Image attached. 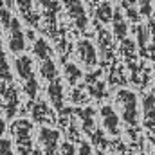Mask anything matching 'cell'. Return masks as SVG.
Here are the masks:
<instances>
[{"label":"cell","mask_w":155,"mask_h":155,"mask_svg":"<svg viewBox=\"0 0 155 155\" xmlns=\"http://www.w3.org/2000/svg\"><path fill=\"white\" fill-rule=\"evenodd\" d=\"M9 51H13L15 54L16 52H22L25 49V36L22 33V27H20V22L16 18L11 20V25H9Z\"/></svg>","instance_id":"obj_1"},{"label":"cell","mask_w":155,"mask_h":155,"mask_svg":"<svg viewBox=\"0 0 155 155\" xmlns=\"http://www.w3.org/2000/svg\"><path fill=\"white\" fill-rule=\"evenodd\" d=\"M31 130H33V123L27 119H18L13 123V134L16 137V144L18 146H31Z\"/></svg>","instance_id":"obj_2"},{"label":"cell","mask_w":155,"mask_h":155,"mask_svg":"<svg viewBox=\"0 0 155 155\" xmlns=\"http://www.w3.org/2000/svg\"><path fill=\"white\" fill-rule=\"evenodd\" d=\"M65 5H67L71 16L74 18L76 25L79 29H85V25H87V15H85V9H83L81 2L79 0H65Z\"/></svg>","instance_id":"obj_3"},{"label":"cell","mask_w":155,"mask_h":155,"mask_svg":"<svg viewBox=\"0 0 155 155\" xmlns=\"http://www.w3.org/2000/svg\"><path fill=\"white\" fill-rule=\"evenodd\" d=\"M47 94H49V97H51L54 108H56V110H61V108H63V88H61V83H60L56 78L51 81V85H49V88H47Z\"/></svg>","instance_id":"obj_4"},{"label":"cell","mask_w":155,"mask_h":155,"mask_svg":"<svg viewBox=\"0 0 155 155\" xmlns=\"http://www.w3.org/2000/svg\"><path fill=\"white\" fill-rule=\"evenodd\" d=\"M78 54H79L83 63H87V65H94L96 63V51H94L90 41H87V40L79 41L78 43Z\"/></svg>","instance_id":"obj_5"},{"label":"cell","mask_w":155,"mask_h":155,"mask_svg":"<svg viewBox=\"0 0 155 155\" xmlns=\"http://www.w3.org/2000/svg\"><path fill=\"white\" fill-rule=\"evenodd\" d=\"M15 67H16V74L22 78L24 81L29 79V78H33V61H31L29 56H20V58H16Z\"/></svg>","instance_id":"obj_6"},{"label":"cell","mask_w":155,"mask_h":155,"mask_svg":"<svg viewBox=\"0 0 155 155\" xmlns=\"http://www.w3.org/2000/svg\"><path fill=\"white\" fill-rule=\"evenodd\" d=\"M5 97V116L7 119H13L15 112H16V107H18V96H16V88L15 87H9L4 94Z\"/></svg>","instance_id":"obj_7"},{"label":"cell","mask_w":155,"mask_h":155,"mask_svg":"<svg viewBox=\"0 0 155 155\" xmlns=\"http://www.w3.org/2000/svg\"><path fill=\"white\" fill-rule=\"evenodd\" d=\"M58 141H60V132L51 130V128H41L40 130V143L45 146V150L47 148H56Z\"/></svg>","instance_id":"obj_8"},{"label":"cell","mask_w":155,"mask_h":155,"mask_svg":"<svg viewBox=\"0 0 155 155\" xmlns=\"http://www.w3.org/2000/svg\"><path fill=\"white\" fill-rule=\"evenodd\" d=\"M101 116H103V123H105L107 130L110 134H117V116L114 114V110L110 107H103Z\"/></svg>","instance_id":"obj_9"},{"label":"cell","mask_w":155,"mask_h":155,"mask_svg":"<svg viewBox=\"0 0 155 155\" xmlns=\"http://www.w3.org/2000/svg\"><path fill=\"white\" fill-rule=\"evenodd\" d=\"M40 72H41V76L45 78V79H49V81H52V79L56 78V74H58V71H56V65H54V61H52L51 58H45V60H41Z\"/></svg>","instance_id":"obj_10"},{"label":"cell","mask_w":155,"mask_h":155,"mask_svg":"<svg viewBox=\"0 0 155 155\" xmlns=\"http://www.w3.org/2000/svg\"><path fill=\"white\" fill-rule=\"evenodd\" d=\"M0 79H2V81H11V79H13L9 63H7V58H5L4 49H2V41H0Z\"/></svg>","instance_id":"obj_11"},{"label":"cell","mask_w":155,"mask_h":155,"mask_svg":"<svg viewBox=\"0 0 155 155\" xmlns=\"http://www.w3.org/2000/svg\"><path fill=\"white\" fill-rule=\"evenodd\" d=\"M33 51H35V54L38 56L40 60L51 58V47H49V43H47L43 38H38L36 41H35V47H33Z\"/></svg>","instance_id":"obj_12"},{"label":"cell","mask_w":155,"mask_h":155,"mask_svg":"<svg viewBox=\"0 0 155 155\" xmlns=\"http://www.w3.org/2000/svg\"><path fill=\"white\" fill-rule=\"evenodd\" d=\"M65 76H67V79H69L71 83H76L78 79L81 78V71L78 69L76 65L67 63V65H65Z\"/></svg>","instance_id":"obj_13"},{"label":"cell","mask_w":155,"mask_h":155,"mask_svg":"<svg viewBox=\"0 0 155 155\" xmlns=\"http://www.w3.org/2000/svg\"><path fill=\"white\" fill-rule=\"evenodd\" d=\"M24 90H25V94L33 99L35 96H36V92H38V81L35 79V76L29 78V79H25V85H24Z\"/></svg>","instance_id":"obj_14"},{"label":"cell","mask_w":155,"mask_h":155,"mask_svg":"<svg viewBox=\"0 0 155 155\" xmlns=\"http://www.w3.org/2000/svg\"><path fill=\"white\" fill-rule=\"evenodd\" d=\"M97 18L103 20V22H108L110 20V4L108 2H105V4H101L97 7Z\"/></svg>","instance_id":"obj_15"},{"label":"cell","mask_w":155,"mask_h":155,"mask_svg":"<svg viewBox=\"0 0 155 155\" xmlns=\"http://www.w3.org/2000/svg\"><path fill=\"white\" fill-rule=\"evenodd\" d=\"M11 20H13V16H11L9 9H5V7H0V24H2V27H4V29H9V25H11Z\"/></svg>","instance_id":"obj_16"},{"label":"cell","mask_w":155,"mask_h":155,"mask_svg":"<svg viewBox=\"0 0 155 155\" xmlns=\"http://www.w3.org/2000/svg\"><path fill=\"white\" fill-rule=\"evenodd\" d=\"M16 5H18V9H20V13H22L24 16H27V15H31V7H33V0H16Z\"/></svg>","instance_id":"obj_17"},{"label":"cell","mask_w":155,"mask_h":155,"mask_svg":"<svg viewBox=\"0 0 155 155\" xmlns=\"http://www.w3.org/2000/svg\"><path fill=\"white\" fill-rule=\"evenodd\" d=\"M45 114H47V107H45V103H41V101H40L38 105L33 108V117H35L36 121H40V119H43Z\"/></svg>","instance_id":"obj_18"},{"label":"cell","mask_w":155,"mask_h":155,"mask_svg":"<svg viewBox=\"0 0 155 155\" xmlns=\"http://www.w3.org/2000/svg\"><path fill=\"white\" fill-rule=\"evenodd\" d=\"M0 155H15L13 153V144L9 139H2L0 141Z\"/></svg>","instance_id":"obj_19"},{"label":"cell","mask_w":155,"mask_h":155,"mask_svg":"<svg viewBox=\"0 0 155 155\" xmlns=\"http://www.w3.org/2000/svg\"><path fill=\"white\" fill-rule=\"evenodd\" d=\"M116 33L121 36V38L124 36V24H123L121 20H117V22H116Z\"/></svg>","instance_id":"obj_20"},{"label":"cell","mask_w":155,"mask_h":155,"mask_svg":"<svg viewBox=\"0 0 155 155\" xmlns=\"http://www.w3.org/2000/svg\"><path fill=\"white\" fill-rule=\"evenodd\" d=\"M79 153H81V155H90V146H88L87 143H83V144H81V148H79Z\"/></svg>","instance_id":"obj_21"},{"label":"cell","mask_w":155,"mask_h":155,"mask_svg":"<svg viewBox=\"0 0 155 155\" xmlns=\"http://www.w3.org/2000/svg\"><path fill=\"white\" fill-rule=\"evenodd\" d=\"M4 130H5V124H4V121H2V117H0V135L4 134Z\"/></svg>","instance_id":"obj_22"}]
</instances>
